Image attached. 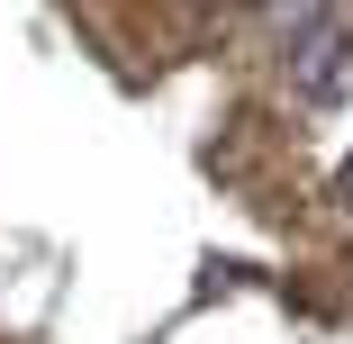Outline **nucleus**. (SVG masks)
I'll list each match as a JSON object with an SVG mask.
<instances>
[{"mask_svg":"<svg viewBox=\"0 0 353 344\" xmlns=\"http://www.w3.org/2000/svg\"><path fill=\"white\" fill-rule=\"evenodd\" d=\"M290 37H299V54H290L299 100H335V91H344V45H353V28H344L335 10H308V19H290Z\"/></svg>","mask_w":353,"mask_h":344,"instance_id":"1","label":"nucleus"}]
</instances>
